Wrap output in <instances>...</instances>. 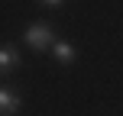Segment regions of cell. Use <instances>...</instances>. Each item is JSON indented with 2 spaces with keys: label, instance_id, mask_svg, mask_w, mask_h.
I'll return each mask as SVG.
<instances>
[{
  "label": "cell",
  "instance_id": "5b68a950",
  "mask_svg": "<svg viewBox=\"0 0 123 116\" xmlns=\"http://www.w3.org/2000/svg\"><path fill=\"white\" fill-rule=\"evenodd\" d=\"M39 3H45V6H62L65 0H39Z\"/></svg>",
  "mask_w": 123,
  "mask_h": 116
},
{
  "label": "cell",
  "instance_id": "6da1fadb",
  "mask_svg": "<svg viewBox=\"0 0 123 116\" xmlns=\"http://www.w3.org/2000/svg\"><path fill=\"white\" fill-rule=\"evenodd\" d=\"M23 39H26V45H32V49H49V45L55 42V32H52L49 23H32L29 29L23 32Z\"/></svg>",
  "mask_w": 123,
  "mask_h": 116
},
{
  "label": "cell",
  "instance_id": "7a4b0ae2",
  "mask_svg": "<svg viewBox=\"0 0 123 116\" xmlns=\"http://www.w3.org/2000/svg\"><path fill=\"white\" fill-rule=\"evenodd\" d=\"M16 65H19V52L13 49V45H0V74L13 71Z\"/></svg>",
  "mask_w": 123,
  "mask_h": 116
},
{
  "label": "cell",
  "instance_id": "3957f363",
  "mask_svg": "<svg viewBox=\"0 0 123 116\" xmlns=\"http://www.w3.org/2000/svg\"><path fill=\"white\" fill-rule=\"evenodd\" d=\"M0 113H19V94L0 87Z\"/></svg>",
  "mask_w": 123,
  "mask_h": 116
},
{
  "label": "cell",
  "instance_id": "277c9868",
  "mask_svg": "<svg viewBox=\"0 0 123 116\" xmlns=\"http://www.w3.org/2000/svg\"><path fill=\"white\" fill-rule=\"evenodd\" d=\"M52 52H55V58L62 61V65H71L74 61V49L68 42H52Z\"/></svg>",
  "mask_w": 123,
  "mask_h": 116
}]
</instances>
